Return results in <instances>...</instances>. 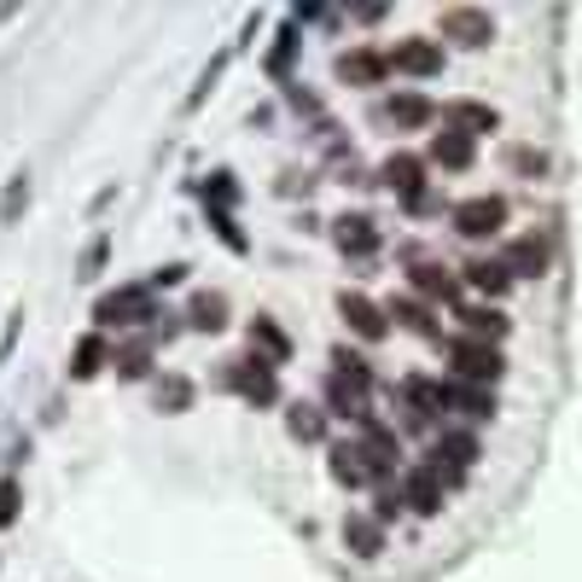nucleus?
I'll list each match as a JSON object with an SVG mask.
<instances>
[{
  "label": "nucleus",
  "instance_id": "obj_41",
  "mask_svg": "<svg viewBox=\"0 0 582 582\" xmlns=\"http://www.w3.org/2000/svg\"><path fill=\"white\" fill-rule=\"evenodd\" d=\"M187 274H193L187 263H164V268H151V274H146V292H164V286H181V280H187Z\"/></svg>",
  "mask_w": 582,
  "mask_h": 582
},
{
  "label": "nucleus",
  "instance_id": "obj_10",
  "mask_svg": "<svg viewBox=\"0 0 582 582\" xmlns=\"http://www.w3.org/2000/svg\"><path fill=\"white\" fill-rule=\"evenodd\" d=\"M333 245L344 250V257L367 263V257H378V245H385V234H378V221H373V216H362V210H344V216L333 221Z\"/></svg>",
  "mask_w": 582,
  "mask_h": 582
},
{
  "label": "nucleus",
  "instance_id": "obj_31",
  "mask_svg": "<svg viewBox=\"0 0 582 582\" xmlns=\"http://www.w3.org/2000/svg\"><path fill=\"white\" fill-rule=\"evenodd\" d=\"M198 193H205V205H210V210H234V205H239V181H234V169L205 175V181H198Z\"/></svg>",
  "mask_w": 582,
  "mask_h": 582
},
{
  "label": "nucleus",
  "instance_id": "obj_13",
  "mask_svg": "<svg viewBox=\"0 0 582 582\" xmlns=\"http://www.w3.org/2000/svg\"><path fill=\"white\" fill-rule=\"evenodd\" d=\"M443 122H448V129H461V135H472V140H484V135L501 129V111L490 106V99H454V106H443Z\"/></svg>",
  "mask_w": 582,
  "mask_h": 582
},
{
  "label": "nucleus",
  "instance_id": "obj_12",
  "mask_svg": "<svg viewBox=\"0 0 582 582\" xmlns=\"http://www.w3.org/2000/svg\"><path fill=\"white\" fill-rule=\"evenodd\" d=\"M425 164H437V169H448V175H461V169L477 164V140L443 122V135H432V146H425Z\"/></svg>",
  "mask_w": 582,
  "mask_h": 582
},
{
  "label": "nucleus",
  "instance_id": "obj_29",
  "mask_svg": "<svg viewBox=\"0 0 582 582\" xmlns=\"http://www.w3.org/2000/svg\"><path fill=\"white\" fill-rule=\"evenodd\" d=\"M333 373H338V378H349L356 391H373V362L362 356V349H349V344H338V349H333Z\"/></svg>",
  "mask_w": 582,
  "mask_h": 582
},
{
  "label": "nucleus",
  "instance_id": "obj_35",
  "mask_svg": "<svg viewBox=\"0 0 582 582\" xmlns=\"http://www.w3.org/2000/svg\"><path fill=\"white\" fill-rule=\"evenodd\" d=\"M210 227H216V239L234 250V257H245V250H250V239H245V227L234 221V210H210Z\"/></svg>",
  "mask_w": 582,
  "mask_h": 582
},
{
  "label": "nucleus",
  "instance_id": "obj_1",
  "mask_svg": "<svg viewBox=\"0 0 582 582\" xmlns=\"http://www.w3.org/2000/svg\"><path fill=\"white\" fill-rule=\"evenodd\" d=\"M443 362H448V373L461 378V385H484V391H495L501 378H507V356H501V344L448 338V344H443Z\"/></svg>",
  "mask_w": 582,
  "mask_h": 582
},
{
  "label": "nucleus",
  "instance_id": "obj_21",
  "mask_svg": "<svg viewBox=\"0 0 582 582\" xmlns=\"http://www.w3.org/2000/svg\"><path fill=\"white\" fill-rule=\"evenodd\" d=\"M333 484H344V490H367L373 484V466H367V454H362V443H333Z\"/></svg>",
  "mask_w": 582,
  "mask_h": 582
},
{
  "label": "nucleus",
  "instance_id": "obj_30",
  "mask_svg": "<svg viewBox=\"0 0 582 582\" xmlns=\"http://www.w3.org/2000/svg\"><path fill=\"white\" fill-rule=\"evenodd\" d=\"M391 320H396V326H408V333H420V338H437L432 309H425V303H414V297H396V303H391Z\"/></svg>",
  "mask_w": 582,
  "mask_h": 582
},
{
  "label": "nucleus",
  "instance_id": "obj_16",
  "mask_svg": "<svg viewBox=\"0 0 582 582\" xmlns=\"http://www.w3.org/2000/svg\"><path fill=\"white\" fill-rule=\"evenodd\" d=\"M408 286H414L420 297H443V303H454V297H461V274H454L448 263L420 257V263H408Z\"/></svg>",
  "mask_w": 582,
  "mask_h": 582
},
{
  "label": "nucleus",
  "instance_id": "obj_28",
  "mask_svg": "<svg viewBox=\"0 0 582 582\" xmlns=\"http://www.w3.org/2000/svg\"><path fill=\"white\" fill-rule=\"evenodd\" d=\"M286 432L297 443H320L326 437V408H320V402H292V408H286Z\"/></svg>",
  "mask_w": 582,
  "mask_h": 582
},
{
  "label": "nucleus",
  "instance_id": "obj_19",
  "mask_svg": "<svg viewBox=\"0 0 582 582\" xmlns=\"http://www.w3.org/2000/svg\"><path fill=\"white\" fill-rule=\"evenodd\" d=\"M448 408L454 414H461V420H472V425H484V420H495V408H501V402H495V391H484V385H461V378H448Z\"/></svg>",
  "mask_w": 582,
  "mask_h": 582
},
{
  "label": "nucleus",
  "instance_id": "obj_33",
  "mask_svg": "<svg viewBox=\"0 0 582 582\" xmlns=\"http://www.w3.org/2000/svg\"><path fill=\"white\" fill-rule=\"evenodd\" d=\"M507 164L524 175V181H542V175L553 169V158H548L542 146H513V151H507Z\"/></svg>",
  "mask_w": 582,
  "mask_h": 582
},
{
  "label": "nucleus",
  "instance_id": "obj_34",
  "mask_svg": "<svg viewBox=\"0 0 582 582\" xmlns=\"http://www.w3.org/2000/svg\"><path fill=\"white\" fill-rule=\"evenodd\" d=\"M402 513H408V501H402V484H385V490L373 495V519L385 524V530H391V524H402Z\"/></svg>",
  "mask_w": 582,
  "mask_h": 582
},
{
  "label": "nucleus",
  "instance_id": "obj_11",
  "mask_svg": "<svg viewBox=\"0 0 582 582\" xmlns=\"http://www.w3.org/2000/svg\"><path fill=\"white\" fill-rule=\"evenodd\" d=\"M501 263H507L513 280H542V274L553 268V239H548V234H519Z\"/></svg>",
  "mask_w": 582,
  "mask_h": 582
},
{
  "label": "nucleus",
  "instance_id": "obj_3",
  "mask_svg": "<svg viewBox=\"0 0 582 582\" xmlns=\"http://www.w3.org/2000/svg\"><path fill=\"white\" fill-rule=\"evenodd\" d=\"M151 320H158V303L146 286H122L93 303V333H122V326H151Z\"/></svg>",
  "mask_w": 582,
  "mask_h": 582
},
{
  "label": "nucleus",
  "instance_id": "obj_37",
  "mask_svg": "<svg viewBox=\"0 0 582 582\" xmlns=\"http://www.w3.org/2000/svg\"><path fill=\"white\" fill-rule=\"evenodd\" d=\"M23 205H30V175H12V187L0 193V221H18Z\"/></svg>",
  "mask_w": 582,
  "mask_h": 582
},
{
  "label": "nucleus",
  "instance_id": "obj_6",
  "mask_svg": "<svg viewBox=\"0 0 582 582\" xmlns=\"http://www.w3.org/2000/svg\"><path fill=\"white\" fill-rule=\"evenodd\" d=\"M385 59H391L396 76H414V82H432V76H443V65H448L443 41H432V36H402Z\"/></svg>",
  "mask_w": 582,
  "mask_h": 582
},
{
  "label": "nucleus",
  "instance_id": "obj_27",
  "mask_svg": "<svg viewBox=\"0 0 582 582\" xmlns=\"http://www.w3.org/2000/svg\"><path fill=\"white\" fill-rule=\"evenodd\" d=\"M187 326H193V333H221V326H227V297L221 292H198L193 303H187Z\"/></svg>",
  "mask_w": 582,
  "mask_h": 582
},
{
  "label": "nucleus",
  "instance_id": "obj_7",
  "mask_svg": "<svg viewBox=\"0 0 582 582\" xmlns=\"http://www.w3.org/2000/svg\"><path fill=\"white\" fill-rule=\"evenodd\" d=\"M402 501H408V513H420V519H437L443 507H448V490H443V477L432 472V466H402Z\"/></svg>",
  "mask_w": 582,
  "mask_h": 582
},
{
  "label": "nucleus",
  "instance_id": "obj_42",
  "mask_svg": "<svg viewBox=\"0 0 582 582\" xmlns=\"http://www.w3.org/2000/svg\"><path fill=\"white\" fill-rule=\"evenodd\" d=\"M349 18H356V23H385V18H391V7H356Z\"/></svg>",
  "mask_w": 582,
  "mask_h": 582
},
{
  "label": "nucleus",
  "instance_id": "obj_26",
  "mask_svg": "<svg viewBox=\"0 0 582 582\" xmlns=\"http://www.w3.org/2000/svg\"><path fill=\"white\" fill-rule=\"evenodd\" d=\"M151 402H158V414H187L193 408V378L158 373V378H151Z\"/></svg>",
  "mask_w": 582,
  "mask_h": 582
},
{
  "label": "nucleus",
  "instance_id": "obj_32",
  "mask_svg": "<svg viewBox=\"0 0 582 582\" xmlns=\"http://www.w3.org/2000/svg\"><path fill=\"white\" fill-rule=\"evenodd\" d=\"M297 47H303V41H297V18H286V30L274 36V47H268L263 70H268V76H286V70H292V59H297Z\"/></svg>",
  "mask_w": 582,
  "mask_h": 582
},
{
  "label": "nucleus",
  "instance_id": "obj_43",
  "mask_svg": "<svg viewBox=\"0 0 582 582\" xmlns=\"http://www.w3.org/2000/svg\"><path fill=\"white\" fill-rule=\"evenodd\" d=\"M18 326H23V315H12V320H7V333H0V356H7V349L18 344Z\"/></svg>",
  "mask_w": 582,
  "mask_h": 582
},
{
  "label": "nucleus",
  "instance_id": "obj_40",
  "mask_svg": "<svg viewBox=\"0 0 582 582\" xmlns=\"http://www.w3.org/2000/svg\"><path fill=\"white\" fill-rule=\"evenodd\" d=\"M402 210H408V216H437V210H443V193H437V187H420V193L402 198Z\"/></svg>",
  "mask_w": 582,
  "mask_h": 582
},
{
  "label": "nucleus",
  "instance_id": "obj_38",
  "mask_svg": "<svg viewBox=\"0 0 582 582\" xmlns=\"http://www.w3.org/2000/svg\"><path fill=\"white\" fill-rule=\"evenodd\" d=\"M221 70H227V53H216V59L205 65V76H198V88L187 93V111H198V106H205V93H216V82H221Z\"/></svg>",
  "mask_w": 582,
  "mask_h": 582
},
{
  "label": "nucleus",
  "instance_id": "obj_36",
  "mask_svg": "<svg viewBox=\"0 0 582 582\" xmlns=\"http://www.w3.org/2000/svg\"><path fill=\"white\" fill-rule=\"evenodd\" d=\"M111 257V234H99L88 250H82V263H76V280H99V268H106Z\"/></svg>",
  "mask_w": 582,
  "mask_h": 582
},
{
  "label": "nucleus",
  "instance_id": "obj_20",
  "mask_svg": "<svg viewBox=\"0 0 582 582\" xmlns=\"http://www.w3.org/2000/svg\"><path fill=\"white\" fill-rule=\"evenodd\" d=\"M461 280H466L472 292H484L490 303L513 292V274H507V263H501V257H472V263L461 268Z\"/></svg>",
  "mask_w": 582,
  "mask_h": 582
},
{
  "label": "nucleus",
  "instance_id": "obj_9",
  "mask_svg": "<svg viewBox=\"0 0 582 582\" xmlns=\"http://www.w3.org/2000/svg\"><path fill=\"white\" fill-rule=\"evenodd\" d=\"M333 70H338L344 88H385L391 59L378 53V47H344V53L333 59Z\"/></svg>",
  "mask_w": 582,
  "mask_h": 582
},
{
  "label": "nucleus",
  "instance_id": "obj_25",
  "mask_svg": "<svg viewBox=\"0 0 582 582\" xmlns=\"http://www.w3.org/2000/svg\"><path fill=\"white\" fill-rule=\"evenodd\" d=\"M111 367H117V378H151V333L122 338L111 349Z\"/></svg>",
  "mask_w": 582,
  "mask_h": 582
},
{
  "label": "nucleus",
  "instance_id": "obj_39",
  "mask_svg": "<svg viewBox=\"0 0 582 582\" xmlns=\"http://www.w3.org/2000/svg\"><path fill=\"white\" fill-rule=\"evenodd\" d=\"M18 513H23V484L18 477H0V530L18 524Z\"/></svg>",
  "mask_w": 582,
  "mask_h": 582
},
{
  "label": "nucleus",
  "instance_id": "obj_18",
  "mask_svg": "<svg viewBox=\"0 0 582 582\" xmlns=\"http://www.w3.org/2000/svg\"><path fill=\"white\" fill-rule=\"evenodd\" d=\"M378 187H391L396 198H408L425 187V158H414V151H391L385 164H378Z\"/></svg>",
  "mask_w": 582,
  "mask_h": 582
},
{
  "label": "nucleus",
  "instance_id": "obj_5",
  "mask_svg": "<svg viewBox=\"0 0 582 582\" xmlns=\"http://www.w3.org/2000/svg\"><path fill=\"white\" fill-rule=\"evenodd\" d=\"M437 36L454 41V47H466V53H477V47L495 41V12H484V7H443L437 12Z\"/></svg>",
  "mask_w": 582,
  "mask_h": 582
},
{
  "label": "nucleus",
  "instance_id": "obj_4",
  "mask_svg": "<svg viewBox=\"0 0 582 582\" xmlns=\"http://www.w3.org/2000/svg\"><path fill=\"white\" fill-rule=\"evenodd\" d=\"M221 385L239 391L250 408H274L280 402V378H274V367L263 356H239V362H221Z\"/></svg>",
  "mask_w": 582,
  "mask_h": 582
},
{
  "label": "nucleus",
  "instance_id": "obj_22",
  "mask_svg": "<svg viewBox=\"0 0 582 582\" xmlns=\"http://www.w3.org/2000/svg\"><path fill=\"white\" fill-rule=\"evenodd\" d=\"M344 548L362 553V560H378L385 553V524L373 513H344Z\"/></svg>",
  "mask_w": 582,
  "mask_h": 582
},
{
  "label": "nucleus",
  "instance_id": "obj_17",
  "mask_svg": "<svg viewBox=\"0 0 582 582\" xmlns=\"http://www.w3.org/2000/svg\"><path fill=\"white\" fill-rule=\"evenodd\" d=\"M245 338H250V356H263L268 367L292 362V338H286V326L274 320V315H257V320L245 326Z\"/></svg>",
  "mask_w": 582,
  "mask_h": 582
},
{
  "label": "nucleus",
  "instance_id": "obj_2",
  "mask_svg": "<svg viewBox=\"0 0 582 582\" xmlns=\"http://www.w3.org/2000/svg\"><path fill=\"white\" fill-rule=\"evenodd\" d=\"M507 216H513V205L501 193H472V198H461V205L448 210V227L461 239H472V245H484V239H501V227H507Z\"/></svg>",
  "mask_w": 582,
  "mask_h": 582
},
{
  "label": "nucleus",
  "instance_id": "obj_15",
  "mask_svg": "<svg viewBox=\"0 0 582 582\" xmlns=\"http://www.w3.org/2000/svg\"><path fill=\"white\" fill-rule=\"evenodd\" d=\"M454 320H461V338H477V344H501V338L513 333V320L501 315L495 303H466Z\"/></svg>",
  "mask_w": 582,
  "mask_h": 582
},
{
  "label": "nucleus",
  "instance_id": "obj_14",
  "mask_svg": "<svg viewBox=\"0 0 582 582\" xmlns=\"http://www.w3.org/2000/svg\"><path fill=\"white\" fill-rule=\"evenodd\" d=\"M378 117L396 122V129L408 135V129H425V122H437V106H432L425 93H414V88H396V93L385 99V111H378Z\"/></svg>",
  "mask_w": 582,
  "mask_h": 582
},
{
  "label": "nucleus",
  "instance_id": "obj_23",
  "mask_svg": "<svg viewBox=\"0 0 582 582\" xmlns=\"http://www.w3.org/2000/svg\"><path fill=\"white\" fill-rule=\"evenodd\" d=\"M432 454H437V461H448V466H461V472H472L477 461H484V443H477L472 432H461V425H443Z\"/></svg>",
  "mask_w": 582,
  "mask_h": 582
},
{
  "label": "nucleus",
  "instance_id": "obj_8",
  "mask_svg": "<svg viewBox=\"0 0 582 582\" xmlns=\"http://www.w3.org/2000/svg\"><path fill=\"white\" fill-rule=\"evenodd\" d=\"M338 315H344L349 333L367 338V344L391 338V309H385V303H373L367 292H338Z\"/></svg>",
  "mask_w": 582,
  "mask_h": 582
},
{
  "label": "nucleus",
  "instance_id": "obj_24",
  "mask_svg": "<svg viewBox=\"0 0 582 582\" xmlns=\"http://www.w3.org/2000/svg\"><path fill=\"white\" fill-rule=\"evenodd\" d=\"M99 367H111V344H106V333H82L70 349V378H93Z\"/></svg>",
  "mask_w": 582,
  "mask_h": 582
}]
</instances>
